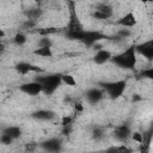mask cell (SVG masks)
Masks as SVG:
<instances>
[{"label":"cell","instance_id":"obj_32","mask_svg":"<svg viewBox=\"0 0 153 153\" xmlns=\"http://www.w3.org/2000/svg\"><path fill=\"white\" fill-rule=\"evenodd\" d=\"M74 108H75V110H76L78 112H82V111H84V106H82L81 103H75V104H74Z\"/></svg>","mask_w":153,"mask_h":153},{"label":"cell","instance_id":"obj_8","mask_svg":"<svg viewBox=\"0 0 153 153\" xmlns=\"http://www.w3.org/2000/svg\"><path fill=\"white\" fill-rule=\"evenodd\" d=\"M130 134H131V130L128 124H121L116 127V129L114 130V136L120 142H126L130 137Z\"/></svg>","mask_w":153,"mask_h":153},{"label":"cell","instance_id":"obj_19","mask_svg":"<svg viewBox=\"0 0 153 153\" xmlns=\"http://www.w3.org/2000/svg\"><path fill=\"white\" fill-rule=\"evenodd\" d=\"M61 81L67 86H76V80L71 74H61Z\"/></svg>","mask_w":153,"mask_h":153},{"label":"cell","instance_id":"obj_31","mask_svg":"<svg viewBox=\"0 0 153 153\" xmlns=\"http://www.w3.org/2000/svg\"><path fill=\"white\" fill-rule=\"evenodd\" d=\"M71 131H72V124L62 126V134H63V135H69Z\"/></svg>","mask_w":153,"mask_h":153},{"label":"cell","instance_id":"obj_12","mask_svg":"<svg viewBox=\"0 0 153 153\" xmlns=\"http://www.w3.org/2000/svg\"><path fill=\"white\" fill-rule=\"evenodd\" d=\"M117 24L121 25L122 27H133L136 25V17L133 12H128L121 19L117 20Z\"/></svg>","mask_w":153,"mask_h":153},{"label":"cell","instance_id":"obj_21","mask_svg":"<svg viewBox=\"0 0 153 153\" xmlns=\"http://www.w3.org/2000/svg\"><path fill=\"white\" fill-rule=\"evenodd\" d=\"M13 41H14V43L17 45H23L26 42V36L24 33H22V32H18V33H16Z\"/></svg>","mask_w":153,"mask_h":153},{"label":"cell","instance_id":"obj_33","mask_svg":"<svg viewBox=\"0 0 153 153\" xmlns=\"http://www.w3.org/2000/svg\"><path fill=\"white\" fill-rule=\"evenodd\" d=\"M4 51H5V44H4V43L0 41V55H1Z\"/></svg>","mask_w":153,"mask_h":153},{"label":"cell","instance_id":"obj_5","mask_svg":"<svg viewBox=\"0 0 153 153\" xmlns=\"http://www.w3.org/2000/svg\"><path fill=\"white\" fill-rule=\"evenodd\" d=\"M135 47V51L139 53L140 55H142L143 57H146L148 61H151L153 59V41H147L143 43H140Z\"/></svg>","mask_w":153,"mask_h":153},{"label":"cell","instance_id":"obj_30","mask_svg":"<svg viewBox=\"0 0 153 153\" xmlns=\"http://www.w3.org/2000/svg\"><path fill=\"white\" fill-rule=\"evenodd\" d=\"M36 148H37V143L36 142H29V143H26L25 145V149L26 151H29V152H33V151H36Z\"/></svg>","mask_w":153,"mask_h":153},{"label":"cell","instance_id":"obj_27","mask_svg":"<svg viewBox=\"0 0 153 153\" xmlns=\"http://www.w3.org/2000/svg\"><path fill=\"white\" fill-rule=\"evenodd\" d=\"M35 25H36V22H35V20L26 19L25 23L23 24V29H24V30H31V29H33Z\"/></svg>","mask_w":153,"mask_h":153},{"label":"cell","instance_id":"obj_3","mask_svg":"<svg viewBox=\"0 0 153 153\" xmlns=\"http://www.w3.org/2000/svg\"><path fill=\"white\" fill-rule=\"evenodd\" d=\"M36 81H38L42 85V92L45 94H51L62 82L61 81V74H51L47 76H39L36 78Z\"/></svg>","mask_w":153,"mask_h":153},{"label":"cell","instance_id":"obj_16","mask_svg":"<svg viewBox=\"0 0 153 153\" xmlns=\"http://www.w3.org/2000/svg\"><path fill=\"white\" fill-rule=\"evenodd\" d=\"M33 54L42 57H51L53 56L51 47H38L37 49L33 50Z\"/></svg>","mask_w":153,"mask_h":153},{"label":"cell","instance_id":"obj_15","mask_svg":"<svg viewBox=\"0 0 153 153\" xmlns=\"http://www.w3.org/2000/svg\"><path fill=\"white\" fill-rule=\"evenodd\" d=\"M4 133L8 134L13 140H16V139H19L20 137L22 129L19 127H17V126H10V127H7V128L4 129Z\"/></svg>","mask_w":153,"mask_h":153},{"label":"cell","instance_id":"obj_35","mask_svg":"<svg viewBox=\"0 0 153 153\" xmlns=\"http://www.w3.org/2000/svg\"><path fill=\"white\" fill-rule=\"evenodd\" d=\"M4 36H5V32H4L2 30H0V38H2Z\"/></svg>","mask_w":153,"mask_h":153},{"label":"cell","instance_id":"obj_1","mask_svg":"<svg viewBox=\"0 0 153 153\" xmlns=\"http://www.w3.org/2000/svg\"><path fill=\"white\" fill-rule=\"evenodd\" d=\"M111 61L124 69H131L135 67L136 65V51H135V47L131 45L129 48H127L126 50H123L122 53L111 56Z\"/></svg>","mask_w":153,"mask_h":153},{"label":"cell","instance_id":"obj_11","mask_svg":"<svg viewBox=\"0 0 153 153\" xmlns=\"http://www.w3.org/2000/svg\"><path fill=\"white\" fill-rule=\"evenodd\" d=\"M111 56H112V54L109 51V50H106V49H98L97 50V53L94 54V56H93V61H94V63H97V65H103V63H105V62H108L109 60H111Z\"/></svg>","mask_w":153,"mask_h":153},{"label":"cell","instance_id":"obj_17","mask_svg":"<svg viewBox=\"0 0 153 153\" xmlns=\"http://www.w3.org/2000/svg\"><path fill=\"white\" fill-rule=\"evenodd\" d=\"M16 71H17L19 74L26 75L27 73L31 72V63H27V62H19L18 65H16Z\"/></svg>","mask_w":153,"mask_h":153},{"label":"cell","instance_id":"obj_7","mask_svg":"<svg viewBox=\"0 0 153 153\" xmlns=\"http://www.w3.org/2000/svg\"><path fill=\"white\" fill-rule=\"evenodd\" d=\"M20 91L24 92L25 94H29V96H37L42 92V85L33 80V81H30V82H25L23 85H20Z\"/></svg>","mask_w":153,"mask_h":153},{"label":"cell","instance_id":"obj_4","mask_svg":"<svg viewBox=\"0 0 153 153\" xmlns=\"http://www.w3.org/2000/svg\"><path fill=\"white\" fill-rule=\"evenodd\" d=\"M114 14V7L109 2H98L94 6L93 10V18L100 19V20H106L111 18Z\"/></svg>","mask_w":153,"mask_h":153},{"label":"cell","instance_id":"obj_25","mask_svg":"<svg viewBox=\"0 0 153 153\" xmlns=\"http://www.w3.org/2000/svg\"><path fill=\"white\" fill-rule=\"evenodd\" d=\"M12 141H13V139L8 134L2 131V134L0 135V142L4 143V145H10V143H12Z\"/></svg>","mask_w":153,"mask_h":153},{"label":"cell","instance_id":"obj_37","mask_svg":"<svg viewBox=\"0 0 153 153\" xmlns=\"http://www.w3.org/2000/svg\"><path fill=\"white\" fill-rule=\"evenodd\" d=\"M141 1H146V2H149V1H152V0H141Z\"/></svg>","mask_w":153,"mask_h":153},{"label":"cell","instance_id":"obj_28","mask_svg":"<svg viewBox=\"0 0 153 153\" xmlns=\"http://www.w3.org/2000/svg\"><path fill=\"white\" fill-rule=\"evenodd\" d=\"M130 136H131V139L134 140V141H136V142H139V143H142V134L140 133V131H134V133H131L130 134Z\"/></svg>","mask_w":153,"mask_h":153},{"label":"cell","instance_id":"obj_20","mask_svg":"<svg viewBox=\"0 0 153 153\" xmlns=\"http://www.w3.org/2000/svg\"><path fill=\"white\" fill-rule=\"evenodd\" d=\"M92 137L96 140V141H99L104 137V129L102 127H94L93 130H92Z\"/></svg>","mask_w":153,"mask_h":153},{"label":"cell","instance_id":"obj_2","mask_svg":"<svg viewBox=\"0 0 153 153\" xmlns=\"http://www.w3.org/2000/svg\"><path fill=\"white\" fill-rule=\"evenodd\" d=\"M100 88L108 93V96L111 99H117L121 97L126 90L127 81L126 80H117V81H111V82H100Z\"/></svg>","mask_w":153,"mask_h":153},{"label":"cell","instance_id":"obj_10","mask_svg":"<svg viewBox=\"0 0 153 153\" xmlns=\"http://www.w3.org/2000/svg\"><path fill=\"white\" fill-rule=\"evenodd\" d=\"M103 97H104V91L102 88H98V87L90 88L86 92V99L91 104H97L98 102H100L103 99Z\"/></svg>","mask_w":153,"mask_h":153},{"label":"cell","instance_id":"obj_22","mask_svg":"<svg viewBox=\"0 0 153 153\" xmlns=\"http://www.w3.org/2000/svg\"><path fill=\"white\" fill-rule=\"evenodd\" d=\"M131 35V32L129 31V29H120L118 31H117V39H124V38H128L129 36Z\"/></svg>","mask_w":153,"mask_h":153},{"label":"cell","instance_id":"obj_23","mask_svg":"<svg viewBox=\"0 0 153 153\" xmlns=\"http://www.w3.org/2000/svg\"><path fill=\"white\" fill-rule=\"evenodd\" d=\"M106 151H108V152H121V153H128V152H130L131 149H130V148H128V147H126V146H124V143H123V145L117 146V147L108 148Z\"/></svg>","mask_w":153,"mask_h":153},{"label":"cell","instance_id":"obj_14","mask_svg":"<svg viewBox=\"0 0 153 153\" xmlns=\"http://www.w3.org/2000/svg\"><path fill=\"white\" fill-rule=\"evenodd\" d=\"M42 13H43V11L39 7H32V8H29L24 12L26 19H31V20H35V22L41 18Z\"/></svg>","mask_w":153,"mask_h":153},{"label":"cell","instance_id":"obj_24","mask_svg":"<svg viewBox=\"0 0 153 153\" xmlns=\"http://www.w3.org/2000/svg\"><path fill=\"white\" fill-rule=\"evenodd\" d=\"M37 44H38V47H51L53 42L48 36H42V38L38 41Z\"/></svg>","mask_w":153,"mask_h":153},{"label":"cell","instance_id":"obj_34","mask_svg":"<svg viewBox=\"0 0 153 153\" xmlns=\"http://www.w3.org/2000/svg\"><path fill=\"white\" fill-rule=\"evenodd\" d=\"M140 99H141V97H139V94H134V97H133V100H134V102L140 100Z\"/></svg>","mask_w":153,"mask_h":153},{"label":"cell","instance_id":"obj_29","mask_svg":"<svg viewBox=\"0 0 153 153\" xmlns=\"http://www.w3.org/2000/svg\"><path fill=\"white\" fill-rule=\"evenodd\" d=\"M73 123V117L67 115V116H63L62 117V121H61V124L62 126H68V124H72Z\"/></svg>","mask_w":153,"mask_h":153},{"label":"cell","instance_id":"obj_26","mask_svg":"<svg viewBox=\"0 0 153 153\" xmlns=\"http://www.w3.org/2000/svg\"><path fill=\"white\" fill-rule=\"evenodd\" d=\"M140 75L143 76V78H147V79H153V68L149 67L147 69H143Z\"/></svg>","mask_w":153,"mask_h":153},{"label":"cell","instance_id":"obj_36","mask_svg":"<svg viewBox=\"0 0 153 153\" xmlns=\"http://www.w3.org/2000/svg\"><path fill=\"white\" fill-rule=\"evenodd\" d=\"M33 1H35L36 4H42V2L44 1V0H33Z\"/></svg>","mask_w":153,"mask_h":153},{"label":"cell","instance_id":"obj_13","mask_svg":"<svg viewBox=\"0 0 153 153\" xmlns=\"http://www.w3.org/2000/svg\"><path fill=\"white\" fill-rule=\"evenodd\" d=\"M32 117L36 120H39V121H50L55 117V114L51 110L42 109V110H37V111L32 112Z\"/></svg>","mask_w":153,"mask_h":153},{"label":"cell","instance_id":"obj_6","mask_svg":"<svg viewBox=\"0 0 153 153\" xmlns=\"http://www.w3.org/2000/svg\"><path fill=\"white\" fill-rule=\"evenodd\" d=\"M102 38H106L103 33H100L99 31H84V35H82V38L80 42H82L84 44L86 45H93L94 43H97L98 41H100Z\"/></svg>","mask_w":153,"mask_h":153},{"label":"cell","instance_id":"obj_18","mask_svg":"<svg viewBox=\"0 0 153 153\" xmlns=\"http://www.w3.org/2000/svg\"><path fill=\"white\" fill-rule=\"evenodd\" d=\"M60 31H61V29H59V27H42V29L37 30V33L41 36H49V35L57 33Z\"/></svg>","mask_w":153,"mask_h":153},{"label":"cell","instance_id":"obj_9","mask_svg":"<svg viewBox=\"0 0 153 153\" xmlns=\"http://www.w3.org/2000/svg\"><path fill=\"white\" fill-rule=\"evenodd\" d=\"M41 147L47 152H60L62 149V141L57 137H51L43 141Z\"/></svg>","mask_w":153,"mask_h":153}]
</instances>
